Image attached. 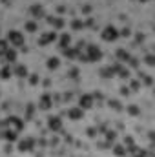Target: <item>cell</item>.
Listing matches in <instances>:
<instances>
[{"label":"cell","mask_w":155,"mask_h":157,"mask_svg":"<svg viewBox=\"0 0 155 157\" xmlns=\"http://www.w3.org/2000/svg\"><path fill=\"white\" fill-rule=\"evenodd\" d=\"M26 28H28V29H29V31H33V29H35V28H37V26H35V24H33V22H29V24H28V26H26Z\"/></svg>","instance_id":"20"},{"label":"cell","mask_w":155,"mask_h":157,"mask_svg":"<svg viewBox=\"0 0 155 157\" xmlns=\"http://www.w3.org/2000/svg\"><path fill=\"white\" fill-rule=\"evenodd\" d=\"M55 33H44L42 37L39 39V44H47V42H51V40H55Z\"/></svg>","instance_id":"6"},{"label":"cell","mask_w":155,"mask_h":157,"mask_svg":"<svg viewBox=\"0 0 155 157\" xmlns=\"http://www.w3.org/2000/svg\"><path fill=\"white\" fill-rule=\"evenodd\" d=\"M31 84H37V75H31Z\"/></svg>","instance_id":"22"},{"label":"cell","mask_w":155,"mask_h":157,"mask_svg":"<svg viewBox=\"0 0 155 157\" xmlns=\"http://www.w3.org/2000/svg\"><path fill=\"white\" fill-rule=\"evenodd\" d=\"M71 119H78L82 117V108H75V110H70V113H68Z\"/></svg>","instance_id":"10"},{"label":"cell","mask_w":155,"mask_h":157,"mask_svg":"<svg viewBox=\"0 0 155 157\" xmlns=\"http://www.w3.org/2000/svg\"><path fill=\"white\" fill-rule=\"evenodd\" d=\"M6 51H7V42L0 40V55H6Z\"/></svg>","instance_id":"12"},{"label":"cell","mask_w":155,"mask_h":157,"mask_svg":"<svg viewBox=\"0 0 155 157\" xmlns=\"http://www.w3.org/2000/svg\"><path fill=\"white\" fill-rule=\"evenodd\" d=\"M60 42H62V46H66V44H70V35H64Z\"/></svg>","instance_id":"18"},{"label":"cell","mask_w":155,"mask_h":157,"mask_svg":"<svg viewBox=\"0 0 155 157\" xmlns=\"http://www.w3.org/2000/svg\"><path fill=\"white\" fill-rule=\"evenodd\" d=\"M40 108H42V110L51 108V99H49V95H44V97L40 99Z\"/></svg>","instance_id":"7"},{"label":"cell","mask_w":155,"mask_h":157,"mask_svg":"<svg viewBox=\"0 0 155 157\" xmlns=\"http://www.w3.org/2000/svg\"><path fill=\"white\" fill-rule=\"evenodd\" d=\"M33 13H35V15H42V7H33Z\"/></svg>","instance_id":"19"},{"label":"cell","mask_w":155,"mask_h":157,"mask_svg":"<svg viewBox=\"0 0 155 157\" xmlns=\"http://www.w3.org/2000/svg\"><path fill=\"white\" fill-rule=\"evenodd\" d=\"M2 126L6 128V132L18 133V132H20V128H22V122H20V119L11 117V119H7V121H4V124H2Z\"/></svg>","instance_id":"1"},{"label":"cell","mask_w":155,"mask_h":157,"mask_svg":"<svg viewBox=\"0 0 155 157\" xmlns=\"http://www.w3.org/2000/svg\"><path fill=\"white\" fill-rule=\"evenodd\" d=\"M93 104V97L91 95H82L80 97V108H91Z\"/></svg>","instance_id":"5"},{"label":"cell","mask_w":155,"mask_h":157,"mask_svg":"<svg viewBox=\"0 0 155 157\" xmlns=\"http://www.w3.org/2000/svg\"><path fill=\"white\" fill-rule=\"evenodd\" d=\"M15 57H17V55H15V51H9V49L6 51V59H7V60H11V62H13V60H15Z\"/></svg>","instance_id":"14"},{"label":"cell","mask_w":155,"mask_h":157,"mask_svg":"<svg viewBox=\"0 0 155 157\" xmlns=\"http://www.w3.org/2000/svg\"><path fill=\"white\" fill-rule=\"evenodd\" d=\"M31 144H33V141H31V139H26V141L20 143V150H22V152H28V150L31 148Z\"/></svg>","instance_id":"9"},{"label":"cell","mask_w":155,"mask_h":157,"mask_svg":"<svg viewBox=\"0 0 155 157\" xmlns=\"http://www.w3.org/2000/svg\"><path fill=\"white\" fill-rule=\"evenodd\" d=\"M82 59H84V60H99V59H100V51H99V48L89 46V48L86 49V55H82Z\"/></svg>","instance_id":"2"},{"label":"cell","mask_w":155,"mask_h":157,"mask_svg":"<svg viewBox=\"0 0 155 157\" xmlns=\"http://www.w3.org/2000/svg\"><path fill=\"white\" fill-rule=\"evenodd\" d=\"M47 22H49V24H53L55 28H62V26H64V22H62L60 18H47Z\"/></svg>","instance_id":"11"},{"label":"cell","mask_w":155,"mask_h":157,"mask_svg":"<svg viewBox=\"0 0 155 157\" xmlns=\"http://www.w3.org/2000/svg\"><path fill=\"white\" fill-rule=\"evenodd\" d=\"M130 112H131V113H137L139 110H137V106H130Z\"/></svg>","instance_id":"21"},{"label":"cell","mask_w":155,"mask_h":157,"mask_svg":"<svg viewBox=\"0 0 155 157\" xmlns=\"http://www.w3.org/2000/svg\"><path fill=\"white\" fill-rule=\"evenodd\" d=\"M49 128H51V130H59V128H60V119L51 117L49 119Z\"/></svg>","instance_id":"8"},{"label":"cell","mask_w":155,"mask_h":157,"mask_svg":"<svg viewBox=\"0 0 155 157\" xmlns=\"http://www.w3.org/2000/svg\"><path fill=\"white\" fill-rule=\"evenodd\" d=\"M17 73H18V75H20V77H24V75H26V73H28V70H26V68H24V66H18V68H17Z\"/></svg>","instance_id":"15"},{"label":"cell","mask_w":155,"mask_h":157,"mask_svg":"<svg viewBox=\"0 0 155 157\" xmlns=\"http://www.w3.org/2000/svg\"><path fill=\"white\" fill-rule=\"evenodd\" d=\"M9 40L15 44V46H22L24 44V35L20 31H11L9 33Z\"/></svg>","instance_id":"3"},{"label":"cell","mask_w":155,"mask_h":157,"mask_svg":"<svg viewBox=\"0 0 155 157\" xmlns=\"http://www.w3.org/2000/svg\"><path fill=\"white\" fill-rule=\"evenodd\" d=\"M9 75H11V70H9V68L2 70V77H4V78H6V77H9Z\"/></svg>","instance_id":"17"},{"label":"cell","mask_w":155,"mask_h":157,"mask_svg":"<svg viewBox=\"0 0 155 157\" xmlns=\"http://www.w3.org/2000/svg\"><path fill=\"white\" fill-rule=\"evenodd\" d=\"M115 154H117V155H124L126 152H124V148H122V146H117V148H115Z\"/></svg>","instance_id":"16"},{"label":"cell","mask_w":155,"mask_h":157,"mask_svg":"<svg viewBox=\"0 0 155 157\" xmlns=\"http://www.w3.org/2000/svg\"><path fill=\"white\" fill-rule=\"evenodd\" d=\"M102 39L104 40H115L117 39V29L112 28V26H108V28L102 31Z\"/></svg>","instance_id":"4"},{"label":"cell","mask_w":155,"mask_h":157,"mask_svg":"<svg viewBox=\"0 0 155 157\" xmlns=\"http://www.w3.org/2000/svg\"><path fill=\"white\" fill-rule=\"evenodd\" d=\"M59 66V59H49L47 60V68H57Z\"/></svg>","instance_id":"13"}]
</instances>
